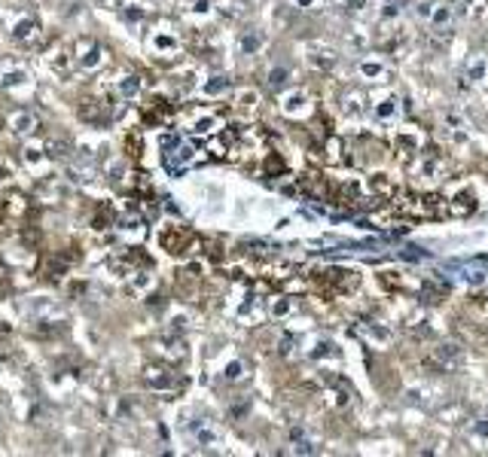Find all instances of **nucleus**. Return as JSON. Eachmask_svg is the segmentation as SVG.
I'll return each instance as SVG.
<instances>
[{
  "label": "nucleus",
  "instance_id": "6",
  "mask_svg": "<svg viewBox=\"0 0 488 457\" xmlns=\"http://www.w3.org/2000/svg\"><path fill=\"white\" fill-rule=\"evenodd\" d=\"M436 360L446 363V369H449V366H455V363L461 360V348H458V345H442V348L436 351Z\"/></svg>",
  "mask_w": 488,
  "mask_h": 457
},
{
  "label": "nucleus",
  "instance_id": "1",
  "mask_svg": "<svg viewBox=\"0 0 488 457\" xmlns=\"http://www.w3.org/2000/svg\"><path fill=\"white\" fill-rule=\"evenodd\" d=\"M6 128L13 131V134H18V137H28V134H34V131L40 128V119H37V113H34V110L21 107V110H13L6 116Z\"/></svg>",
  "mask_w": 488,
  "mask_h": 457
},
{
  "label": "nucleus",
  "instance_id": "13",
  "mask_svg": "<svg viewBox=\"0 0 488 457\" xmlns=\"http://www.w3.org/2000/svg\"><path fill=\"white\" fill-rule=\"evenodd\" d=\"M296 451H302V454H314L317 448H314V442H299V445H296Z\"/></svg>",
  "mask_w": 488,
  "mask_h": 457
},
{
  "label": "nucleus",
  "instance_id": "8",
  "mask_svg": "<svg viewBox=\"0 0 488 457\" xmlns=\"http://www.w3.org/2000/svg\"><path fill=\"white\" fill-rule=\"evenodd\" d=\"M138 88H141V83H138V76H126V79H122V83H119V91H122V95H126V98H131V95H138Z\"/></svg>",
  "mask_w": 488,
  "mask_h": 457
},
{
  "label": "nucleus",
  "instance_id": "12",
  "mask_svg": "<svg viewBox=\"0 0 488 457\" xmlns=\"http://www.w3.org/2000/svg\"><path fill=\"white\" fill-rule=\"evenodd\" d=\"M226 86H229V83H226V79H223V76H214V79H211V83L205 86V91H208V95H217V91H223Z\"/></svg>",
  "mask_w": 488,
  "mask_h": 457
},
{
  "label": "nucleus",
  "instance_id": "4",
  "mask_svg": "<svg viewBox=\"0 0 488 457\" xmlns=\"http://www.w3.org/2000/svg\"><path fill=\"white\" fill-rule=\"evenodd\" d=\"M144 381L150 384V387H156V390H165V387H171V384H174V378H171L168 372H162V369H146Z\"/></svg>",
  "mask_w": 488,
  "mask_h": 457
},
{
  "label": "nucleus",
  "instance_id": "3",
  "mask_svg": "<svg viewBox=\"0 0 488 457\" xmlns=\"http://www.w3.org/2000/svg\"><path fill=\"white\" fill-rule=\"evenodd\" d=\"M37 31H40V25H37V18H21L18 25H16V31H13V37L16 40H25V43H31L34 37H37Z\"/></svg>",
  "mask_w": 488,
  "mask_h": 457
},
{
  "label": "nucleus",
  "instance_id": "9",
  "mask_svg": "<svg viewBox=\"0 0 488 457\" xmlns=\"http://www.w3.org/2000/svg\"><path fill=\"white\" fill-rule=\"evenodd\" d=\"M196 439H199L201 445H214V442H217V433L208 430V427H205V421H201V427L196 430Z\"/></svg>",
  "mask_w": 488,
  "mask_h": 457
},
{
  "label": "nucleus",
  "instance_id": "7",
  "mask_svg": "<svg viewBox=\"0 0 488 457\" xmlns=\"http://www.w3.org/2000/svg\"><path fill=\"white\" fill-rule=\"evenodd\" d=\"M442 25L452 28V9L449 6H439L434 13V31H442Z\"/></svg>",
  "mask_w": 488,
  "mask_h": 457
},
{
  "label": "nucleus",
  "instance_id": "5",
  "mask_svg": "<svg viewBox=\"0 0 488 457\" xmlns=\"http://www.w3.org/2000/svg\"><path fill=\"white\" fill-rule=\"evenodd\" d=\"M76 64L86 67V70L98 67V64H101V46H98V43H89V49H86L83 55H76Z\"/></svg>",
  "mask_w": 488,
  "mask_h": 457
},
{
  "label": "nucleus",
  "instance_id": "2",
  "mask_svg": "<svg viewBox=\"0 0 488 457\" xmlns=\"http://www.w3.org/2000/svg\"><path fill=\"white\" fill-rule=\"evenodd\" d=\"M43 150H46V156H49V158L61 162V158H67V156L73 153V146H71V141H67V137L55 134V137H49V141H46V146H43Z\"/></svg>",
  "mask_w": 488,
  "mask_h": 457
},
{
  "label": "nucleus",
  "instance_id": "11",
  "mask_svg": "<svg viewBox=\"0 0 488 457\" xmlns=\"http://www.w3.org/2000/svg\"><path fill=\"white\" fill-rule=\"evenodd\" d=\"M284 83H287V70H284V67H278V70L269 73V86H271V88H281Z\"/></svg>",
  "mask_w": 488,
  "mask_h": 457
},
{
  "label": "nucleus",
  "instance_id": "14",
  "mask_svg": "<svg viewBox=\"0 0 488 457\" xmlns=\"http://www.w3.org/2000/svg\"><path fill=\"white\" fill-rule=\"evenodd\" d=\"M226 375H229V378H238V375H241V366H238V363H232V366H229V372H226Z\"/></svg>",
  "mask_w": 488,
  "mask_h": 457
},
{
  "label": "nucleus",
  "instance_id": "10",
  "mask_svg": "<svg viewBox=\"0 0 488 457\" xmlns=\"http://www.w3.org/2000/svg\"><path fill=\"white\" fill-rule=\"evenodd\" d=\"M259 49V37L256 34H247V37H241V52L244 55H251V52H256Z\"/></svg>",
  "mask_w": 488,
  "mask_h": 457
}]
</instances>
